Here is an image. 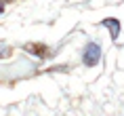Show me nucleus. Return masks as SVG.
Instances as JSON below:
<instances>
[{"mask_svg":"<svg viewBox=\"0 0 124 116\" xmlns=\"http://www.w3.org/2000/svg\"><path fill=\"white\" fill-rule=\"evenodd\" d=\"M7 2H8V0H0V4H7Z\"/></svg>","mask_w":124,"mask_h":116,"instance_id":"nucleus-4","label":"nucleus"},{"mask_svg":"<svg viewBox=\"0 0 124 116\" xmlns=\"http://www.w3.org/2000/svg\"><path fill=\"white\" fill-rule=\"evenodd\" d=\"M84 65H88V68H95V65L101 61V46L95 45V42H91V45H86L84 49Z\"/></svg>","mask_w":124,"mask_h":116,"instance_id":"nucleus-1","label":"nucleus"},{"mask_svg":"<svg viewBox=\"0 0 124 116\" xmlns=\"http://www.w3.org/2000/svg\"><path fill=\"white\" fill-rule=\"evenodd\" d=\"M23 49H25L27 53L36 55V57H40V59H48L53 55V53H51V46L44 45V42H27Z\"/></svg>","mask_w":124,"mask_h":116,"instance_id":"nucleus-2","label":"nucleus"},{"mask_svg":"<svg viewBox=\"0 0 124 116\" xmlns=\"http://www.w3.org/2000/svg\"><path fill=\"white\" fill-rule=\"evenodd\" d=\"M101 26L109 27L111 40H116V38H118V34H120V23H118V19H103V21H101Z\"/></svg>","mask_w":124,"mask_h":116,"instance_id":"nucleus-3","label":"nucleus"}]
</instances>
